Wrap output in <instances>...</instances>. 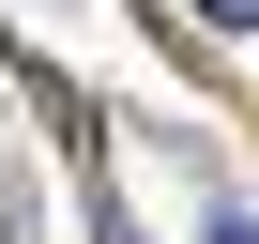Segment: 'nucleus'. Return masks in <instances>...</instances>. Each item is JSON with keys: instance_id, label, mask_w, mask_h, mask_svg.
Here are the masks:
<instances>
[{"instance_id": "f257e3e1", "label": "nucleus", "mask_w": 259, "mask_h": 244, "mask_svg": "<svg viewBox=\"0 0 259 244\" xmlns=\"http://www.w3.org/2000/svg\"><path fill=\"white\" fill-rule=\"evenodd\" d=\"M198 16H213V31H259V0H198Z\"/></svg>"}]
</instances>
